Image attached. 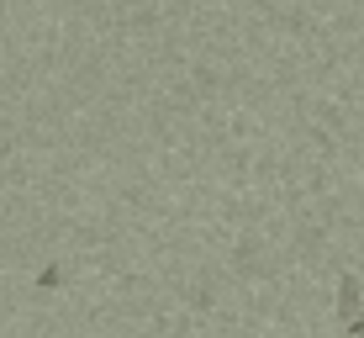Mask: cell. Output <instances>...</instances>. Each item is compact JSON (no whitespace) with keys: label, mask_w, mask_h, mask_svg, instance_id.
<instances>
[{"label":"cell","mask_w":364,"mask_h":338,"mask_svg":"<svg viewBox=\"0 0 364 338\" xmlns=\"http://www.w3.org/2000/svg\"><path fill=\"white\" fill-rule=\"evenodd\" d=\"M354 338H364V328H359V333H354Z\"/></svg>","instance_id":"cell-2"},{"label":"cell","mask_w":364,"mask_h":338,"mask_svg":"<svg viewBox=\"0 0 364 338\" xmlns=\"http://www.w3.org/2000/svg\"><path fill=\"white\" fill-rule=\"evenodd\" d=\"M338 317H343V328H364V317H359V280L354 275H343V285H338Z\"/></svg>","instance_id":"cell-1"}]
</instances>
